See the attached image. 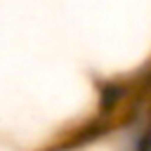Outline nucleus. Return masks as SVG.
<instances>
[{"label": "nucleus", "instance_id": "f257e3e1", "mask_svg": "<svg viewBox=\"0 0 151 151\" xmlns=\"http://www.w3.org/2000/svg\"><path fill=\"white\" fill-rule=\"evenodd\" d=\"M130 94V85L123 80H104L99 83V116L106 120Z\"/></svg>", "mask_w": 151, "mask_h": 151}]
</instances>
